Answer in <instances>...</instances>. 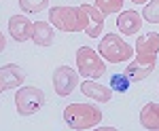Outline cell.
Returning a JSON list of instances; mask_svg holds the SVG:
<instances>
[{"label":"cell","instance_id":"obj_1","mask_svg":"<svg viewBox=\"0 0 159 131\" xmlns=\"http://www.w3.org/2000/svg\"><path fill=\"white\" fill-rule=\"evenodd\" d=\"M49 21L55 30L60 32H70V34H76V32H85L87 30V13L83 11V7H53L49 9Z\"/></svg>","mask_w":159,"mask_h":131},{"label":"cell","instance_id":"obj_2","mask_svg":"<svg viewBox=\"0 0 159 131\" xmlns=\"http://www.w3.org/2000/svg\"><path fill=\"white\" fill-rule=\"evenodd\" d=\"M64 120L66 125L74 131H85L98 127L102 120V110L93 104H68L64 108Z\"/></svg>","mask_w":159,"mask_h":131},{"label":"cell","instance_id":"obj_3","mask_svg":"<svg viewBox=\"0 0 159 131\" xmlns=\"http://www.w3.org/2000/svg\"><path fill=\"white\" fill-rule=\"evenodd\" d=\"M98 53L108 63H123V61H129L136 55L134 49L129 47L119 34H112V32H108V34L100 40Z\"/></svg>","mask_w":159,"mask_h":131},{"label":"cell","instance_id":"obj_4","mask_svg":"<svg viewBox=\"0 0 159 131\" xmlns=\"http://www.w3.org/2000/svg\"><path fill=\"white\" fill-rule=\"evenodd\" d=\"M76 68H79L81 76L93 78V81H98L100 76L106 74L104 57L100 55L98 51H93L91 47H81L76 51Z\"/></svg>","mask_w":159,"mask_h":131},{"label":"cell","instance_id":"obj_5","mask_svg":"<svg viewBox=\"0 0 159 131\" xmlns=\"http://www.w3.org/2000/svg\"><path fill=\"white\" fill-rule=\"evenodd\" d=\"M45 93L40 87H19L15 93V108L21 116L36 114L40 108L45 106Z\"/></svg>","mask_w":159,"mask_h":131},{"label":"cell","instance_id":"obj_6","mask_svg":"<svg viewBox=\"0 0 159 131\" xmlns=\"http://www.w3.org/2000/svg\"><path fill=\"white\" fill-rule=\"evenodd\" d=\"M136 61L147 63V66H155L159 53V34L157 32H148V34L138 36L136 40Z\"/></svg>","mask_w":159,"mask_h":131},{"label":"cell","instance_id":"obj_7","mask_svg":"<svg viewBox=\"0 0 159 131\" xmlns=\"http://www.w3.org/2000/svg\"><path fill=\"white\" fill-rule=\"evenodd\" d=\"M74 87H79V74L70 66H60L53 72V89L60 97H66L74 91Z\"/></svg>","mask_w":159,"mask_h":131},{"label":"cell","instance_id":"obj_8","mask_svg":"<svg viewBox=\"0 0 159 131\" xmlns=\"http://www.w3.org/2000/svg\"><path fill=\"white\" fill-rule=\"evenodd\" d=\"M79 87H81V91H83V95L91 97V99H96L100 104H108L110 99H112V93H115L108 85H100V83H96L93 78H85Z\"/></svg>","mask_w":159,"mask_h":131},{"label":"cell","instance_id":"obj_9","mask_svg":"<svg viewBox=\"0 0 159 131\" xmlns=\"http://www.w3.org/2000/svg\"><path fill=\"white\" fill-rule=\"evenodd\" d=\"M32 21L25 15H13L9 19V34L13 36V40L17 42H25L32 38Z\"/></svg>","mask_w":159,"mask_h":131},{"label":"cell","instance_id":"obj_10","mask_svg":"<svg viewBox=\"0 0 159 131\" xmlns=\"http://www.w3.org/2000/svg\"><path fill=\"white\" fill-rule=\"evenodd\" d=\"M117 28L125 36H136L142 28V15L138 11H121L117 17Z\"/></svg>","mask_w":159,"mask_h":131},{"label":"cell","instance_id":"obj_11","mask_svg":"<svg viewBox=\"0 0 159 131\" xmlns=\"http://www.w3.org/2000/svg\"><path fill=\"white\" fill-rule=\"evenodd\" d=\"M83 7V11L87 13V19H89V24H87V30H85V36L89 38H98L102 34V30H104V13L100 11L96 4H81Z\"/></svg>","mask_w":159,"mask_h":131},{"label":"cell","instance_id":"obj_12","mask_svg":"<svg viewBox=\"0 0 159 131\" xmlns=\"http://www.w3.org/2000/svg\"><path fill=\"white\" fill-rule=\"evenodd\" d=\"M34 45L38 47H51L53 40H55V32H53V25L47 21H34L32 25V38H30Z\"/></svg>","mask_w":159,"mask_h":131},{"label":"cell","instance_id":"obj_13","mask_svg":"<svg viewBox=\"0 0 159 131\" xmlns=\"http://www.w3.org/2000/svg\"><path fill=\"white\" fill-rule=\"evenodd\" d=\"M140 125L148 131H159V104L148 102L140 110Z\"/></svg>","mask_w":159,"mask_h":131},{"label":"cell","instance_id":"obj_14","mask_svg":"<svg viewBox=\"0 0 159 131\" xmlns=\"http://www.w3.org/2000/svg\"><path fill=\"white\" fill-rule=\"evenodd\" d=\"M0 72L4 74V78H7V87L9 89H15V87H21L24 85V78H25V72L17 66V63H7V66H2Z\"/></svg>","mask_w":159,"mask_h":131},{"label":"cell","instance_id":"obj_15","mask_svg":"<svg viewBox=\"0 0 159 131\" xmlns=\"http://www.w3.org/2000/svg\"><path fill=\"white\" fill-rule=\"evenodd\" d=\"M155 70V66H147V63H140V61H129L127 68H125V74L132 78V83H140L151 76V72Z\"/></svg>","mask_w":159,"mask_h":131},{"label":"cell","instance_id":"obj_16","mask_svg":"<svg viewBox=\"0 0 159 131\" xmlns=\"http://www.w3.org/2000/svg\"><path fill=\"white\" fill-rule=\"evenodd\" d=\"M108 87L112 91H117V93H125V91L132 87V78H129L125 72H115V74H110Z\"/></svg>","mask_w":159,"mask_h":131},{"label":"cell","instance_id":"obj_17","mask_svg":"<svg viewBox=\"0 0 159 131\" xmlns=\"http://www.w3.org/2000/svg\"><path fill=\"white\" fill-rule=\"evenodd\" d=\"M142 19L148 24H159V0H148L142 9Z\"/></svg>","mask_w":159,"mask_h":131},{"label":"cell","instance_id":"obj_18","mask_svg":"<svg viewBox=\"0 0 159 131\" xmlns=\"http://www.w3.org/2000/svg\"><path fill=\"white\" fill-rule=\"evenodd\" d=\"M96 7L104 15H112V13L123 11V0H96Z\"/></svg>","mask_w":159,"mask_h":131},{"label":"cell","instance_id":"obj_19","mask_svg":"<svg viewBox=\"0 0 159 131\" xmlns=\"http://www.w3.org/2000/svg\"><path fill=\"white\" fill-rule=\"evenodd\" d=\"M49 7V0H19V9L24 13H40Z\"/></svg>","mask_w":159,"mask_h":131},{"label":"cell","instance_id":"obj_20","mask_svg":"<svg viewBox=\"0 0 159 131\" xmlns=\"http://www.w3.org/2000/svg\"><path fill=\"white\" fill-rule=\"evenodd\" d=\"M4 91H9V87H7V78H4V74L0 72V95H2Z\"/></svg>","mask_w":159,"mask_h":131},{"label":"cell","instance_id":"obj_21","mask_svg":"<svg viewBox=\"0 0 159 131\" xmlns=\"http://www.w3.org/2000/svg\"><path fill=\"white\" fill-rule=\"evenodd\" d=\"M4 47H7V38H4V34L0 32V53L4 51Z\"/></svg>","mask_w":159,"mask_h":131},{"label":"cell","instance_id":"obj_22","mask_svg":"<svg viewBox=\"0 0 159 131\" xmlns=\"http://www.w3.org/2000/svg\"><path fill=\"white\" fill-rule=\"evenodd\" d=\"M134 4H142V2H148V0H132Z\"/></svg>","mask_w":159,"mask_h":131}]
</instances>
